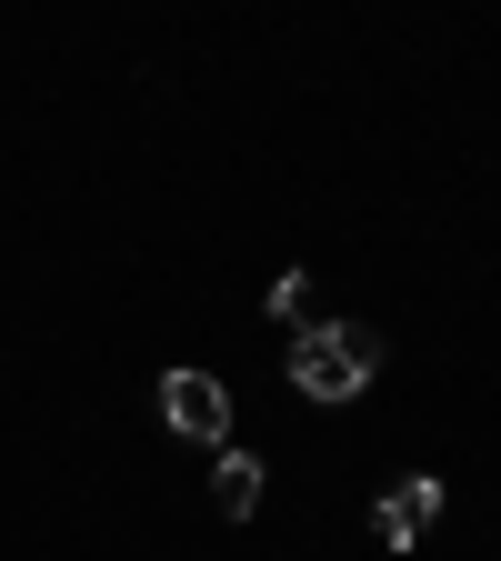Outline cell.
<instances>
[{
    "label": "cell",
    "mask_w": 501,
    "mask_h": 561,
    "mask_svg": "<svg viewBox=\"0 0 501 561\" xmlns=\"http://www.w3.org/2000/svg\"><path fill=\"white\" fill-rule=\"evenodd\" d=\"M372 371H382V331H362V321H321V331L292 341V391L301 401H362Z\"/></svg>",
    "instance_id": "cell-1"
},
{
    "label": "cell",
    "mask_w": 501,
    "mask_h": 561,
    "mask_svg": "<svg viewBox=\"0 0 501 561\" xmlns=\"http://www.w3.org/2000/svg\"><path fill=\"white\" fill-rule=\"evenodd\" d=\"M161 421L181 442H231V391L210 371H161Z\"/></svg>",
    "instance_id": "cell-2"
},
{
    "label": "cell",
    "mask_w": 501,
    "mask_h": 561,
    "mask_svg": "<svg viewBox=\"0 0 501 561\" xmlns=\"http://www.w3.org/2000/svg\"><path fill=\"white\" fill-rule=\"evenodd\" d=\"M432 522H442V481H432V471H401V481L382 491V502H372V531H382L391 551H411Z\"/></svg>",
    "instance_id": "cell-3"
},
{
    "label": "cell",
    "mask_w": 501,
    "mask_h": 561,
    "mask_svg": "<svg viewBox=\"0 0 501 561\" xmlns=\"http://www.w3.org/2000/svg\"><path fill=\"white\" fill-rule=\"evenodd\" d=\"M210 502H221L231 522H251L261 512V461L251 451H221V461H210Z\"/></svg>",
    "instance_id": "cell-4"
},
{
    "label": "cell",
    "mask_w": 501,
    "mask_h": 561,
    "mask_svg": "<svg viewBox=\"0 0 501 561\" xmlns=\"http://www.w3.org/2000/svg\"><path fill=\"white\" fill-rule=\"evenodd\" d=\"M271 311L301 321V331H321V280H311V271H281V280H271Z\"/></svg>",
    "instance_id": "cell-5"
}]
</instances>
